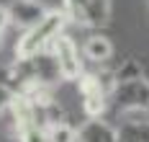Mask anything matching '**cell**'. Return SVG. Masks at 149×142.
<instances>
[{
	"label": "cell",
	"mask_w": 149,
	"mask_h": 142,
	"mask_svg": "<svg viewBox=\"0 0 149 142\" xmlns=\"http://www.w3.org/2000/svg\"><path fill=\"white\" fill-rule=\"evenodd\" d=\"M64 80V72L59 67V60L54 52H39V54H15L10 65V88L15 93L31 91V88H54Z\"/></svg>",
	"instance_id": "obj_1"
},
{
	"label": "cell",
	"mask_w": 149,
	"mask_h": 142,
	"mask_svg": "<svg viewBox=\"0 0 149 142\" xmlns=\"http://www.w3.org/2000/svg\"><path fill=\"white\" fill-rule=\"evenodd\" d=\"M67 21H70V18L64 16V11H52L41 23H36V26L29 29V31H23V36H21L18 44H15V54L23 57V54L49 52V49L54 47V41L64 34Z\"/></svg>",
	"instance_id": "obj_2"
},
{
	"label": "cell",
	"mask_w": 149,
	"mask_h": 142,
	"mask_svg": "<svg viewBox=\"0 0 149 142\" xmlns=\"http://www.w3.org/2000/svg\"><path fill=\"white\" fill-rule=\"evenodd\" d=\"M77 83V93H80V103L85 114L90 116H103L105 111H111V91H113V72L105 75V72H90L85 70Z\"/></svg>",
	"instance_id": "obj_3"
},
{
	"label": "cell",
	"mask_w": 149,
	"mask_h": 142,
	"mask_svg": "<svg viewBox=\"0 0 149 142\" xmlns=\"http://www.w3.org/2000/svg\"><path fill=\"white\" fill-rule=\"evenodd\" d=\"M149 106V80L134 78V80H116L111 91V111L134 114V111H147Z\"/></svg>",
	"instance_id": "obj_4"
},
{
	"label": "cell",
	"mask_w": 149,
	"mask_h": 142,
	"mask_svg": "<svg viewBox=\"0 0 149 142\" xmlns=\"http://www.w3.org/2000/svg\"><path fill=\"white\" fill-rule=\"evenodd\" d=\"M62 11L77 26L100 29L111 18V0H62Z\"/></svg>",
	"instance_id": "obj_5"
},
{
	"label": "cell",
	"mask_w": 149,
	"mask_h": 142,
	"mask_svg": "<svg viewBox=\"0 0 149 142\" xmlns=\"http://www.w3.org/2000/svg\"><path fill=\"white\" fill-rule=\"evenodd\" d=\"M52 52H54V57L59 60V67H62V72H64V80H77L85 70H88V67H85L88 60H85V54H82V47H77V41H74L67 31L54 41Z\"/></svg>",
	"instance_id": "obj_6"
},
{
	"label": "cell",
	"mask_w": 149,
	"mask_h": 142,
	"mask_svg": "<svg viewBox=\"0 0 149 142\" xmlns=\"http://www.w3.org/2000/svg\"><path fill=\"white\" fill-rule=\"evenodd\" d=\"M5 11H8L10 23L18 26V29H23V31L33 29L36 23H41V21L52 13L41 0H10V3L5 5Z\"/></svg>",
	"instance_id": "obj_7"
},
{
	"label": "cell",
	"mask_w": 149,
	"mask_h": 142,
	"mask_svg": "<svg viewBox=\"0 0 149 142\" xmlns=\"http://www.w3.org/2000/svg\"><path fill=\"white\" fill-rule=\"evenodd\" d=\"M18 142H77V129L72 124L57 127H21L15 129Z\"/></svg>",
	"instance_id": "obj_8"
},
{
	"label": "cell",
	"mask_w": 149,
	"mask_h": 142,
	"mask_svg": "<svg viewBox=\"0 0 149 142\" xmlns=\"http://www.w3.org/2000/svg\"><path fill=\"white\" fill-rule=\"evenodd\" d=\"M77 142H118V129L103 116H90L77 127Z\"/></svg>",
	"instance_id": "obj_9"
},
{
	"label": "cell",
	"mask_w": 149,
	"mask_h": 142,
	"mask_svg": "<svg viewBox=\"0 0 149 142\" xmlns=\"http://www.w3.org/2000/svg\"><path fill=\"white\" fill-rule=\"evenodd\" d=\"M118 142H149V116H147V111L126 114L123 124L118 127Z\"/></svg>",
	"instance_id": "obj_10"
},
{
	"label": "cell",
	"mask_w": 149,
	"mask_h": 142,
	"mask_svg": "<svg viewBox=\"0 0 149 142\" xmlns=\"http://www.w3.org/2000/svg\"><path fill=\"white\" fill-rule=\"evenodd\" d=\"M82 54H85L88 62L103 65V62H108L113 57V44H111V39L103 36V34H93V36L85 39V44H82Z\"/></svg>",
	"instance_id": "obj_11"
},
{
	"label": "cell",
	"mask_w": 149,
	"mask_h": 142,
	"mask_svg": "<svg viewBox=\"0 0 149 142\" xmlns=\"http://www.w3.org/2000/svg\"><path fill=\"white\" fill-rule=\"evenodd\" d=\"M134 78H144V67L136 60H126L118 70H113V80H134Z\"/></svg>",
	"instance_id": "obj_12"
},
{
	"label": "cell",
	"mask_w": 149,
	"mask_h": 142,
	"mask_svg": "<svg viewBox=\"0 0 149 142\" xmlns=\"http://www.w3.org/2000/svg\"><path fill=\"white\" fill-rule=\"evenodd\" d=\"M13 98H15V91L10 88V85H0V116L10 111V106H13Z\"/></svg>",
	"instance_id": "obj_13"
},
{
	"label": "cell",
	"mask_w": 149,
	"mask_h": 142,
	"mask_svg": "<svg viewBox=\"0 0 149 142\" xmlns=\"http://www.w3.org/2000/svg\"><path fill=\"white\" fill-rule=\"evenodd\" d=\"M8 23H10V18H8V11H5V5H0V36L5 34Z\"/></svg>",
	"instance_id": "obj_14"
},
{
	"label": "cell",
	"mask_w": 149,
	"mask_h": 142,
	"mask_svg": "<svg viewBox=\"0 0 149 142\" xmlns=\"http://www.w3.org/2000/svg\"><path fill=\"white\" fill-rule=\"evenodd\" d=\"M147 116H149V106H147Z\"/></svg>",
	"instance_id": "obj_15"
}]
</instances>
